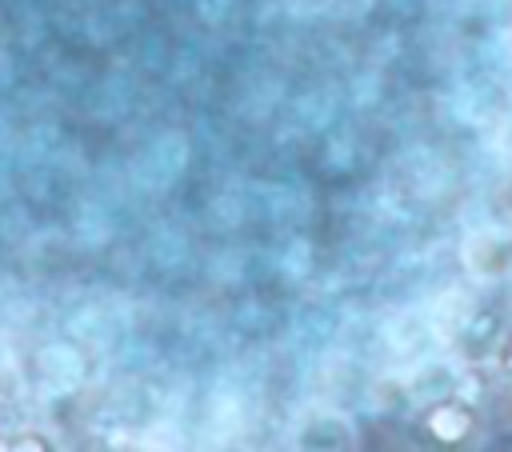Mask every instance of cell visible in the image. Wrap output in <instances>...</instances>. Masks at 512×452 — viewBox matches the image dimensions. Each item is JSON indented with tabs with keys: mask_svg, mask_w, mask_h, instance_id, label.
<instances>
[{
	"mask_svg": "<svg viewBox=\"0 0 512 452\" xmlns=\"http://www.w3.org/2000/svg\"><path fill=\"white\" fill-rule=\"evenodd\" d=\"M504 416H508V424H512V388H508V404H504Z\"/></svg>",
	"mask_w": 512,
	"mask_h": 452,
	"instance_id": "cell-3",
	"label": "cell"
},
{
	"mask_svg": "<svg viewBox=\"0 0 512 452\" xmlns=\"http://www.w3.org/2000/svg\"><path fill=\"white\" fill-rule=\"evenodd\" d=\"M416 436L432 448H448V452H472V448H484L488 444V412L468 400V396H436L428 404L416 408V420H412Z\"/></svg>",
	"mask_w": 512,
	"mask_h": 452,
	"instance_id": "cell-1",
	"label": "cell"
},
{
	"mask_svg": "<svg viewBox=\"0 0 512 452\" xmlns=\"http://www.w3.org/2000/svg\"><path fill=\"white\" fill-rule=\"evenodd\" d=\"M64 440L44 424H8L0 428V452H60Z\"/></svg>",
	"mask_w": 512,
	"mask_h": 452,
	"instance_id": "cell-2",
	"label": "cell"
}]
</instances>
